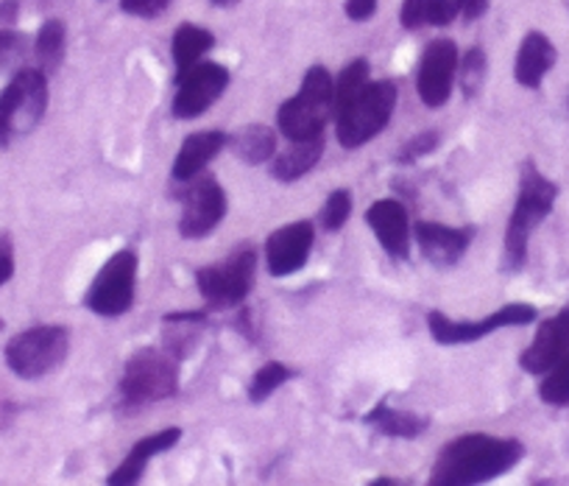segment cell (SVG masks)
Listing matches in <instances>:
<instances>
[{"mask_svg": "<svg viewBox=\"0 0 569 486\" xmlns=\"http://www.w3.org/2000/svg\"><path fill=\"white\" fill-rule=\"evenodd\" d=\"M552 65H556V46H552L541 31H530L522 40V46H519L513 76H517L519 85L528 87V90H539L547 70H550Z\"/></svg>", "mask_w": 569, "mask_h": 486, "instance_id": "19", "label": "cell"}, {"mask_svg": "<svg viewBox=\"0 0 569 486\" xmlns=\"http://www.w3.org/2000/svg\"><path fill=\"white\" fill-rule=\"evenodd\" d=\"M461 14V0H427V23L450 26Z\"/></svg>", "mask_w": 569, "mask_h": 486, "instance_id": "33", "label": "cell"}, {"mask_svg": "<svg viewBox=\"0 0 569 486\" xmlns=\"http://www.w3.org/2000/svg\"><path fill=\"white\" fill-rule=\"evenodd\" d=\"M569 355V305L558 310L552 319L541 321L533 341L519 358V367L528 375H547L558 360Z\"/></svg>", "mask_w": 569, "mask_h": 486, "instance_id": "15", "label": "cell"}, {"mask_svg": "<svg viewBox=\"0 0 569 486\" xmlns=\"http://www.w3.org/2000/svg\"><path fill=\"white\" fill-rule=\"evenodd\" d=\"M37 62L42 73H57V68L64 59V23L62 20H48L37 34Z\"/></svg>", "mask_w": 569, "mask_h": 486, "instance_id": "25", "label": "cell"}, {"mask_svg": "<svg viewBox=\"0 0 569 486\" xmlns=\"http://www.w3.org/2000/svg\"><path fill=\"white\" fill-rule=\"evenodd\" d=\"M14 18H18V3H14V0H7V3L0 7V20H7V23H12Z\"/></svg>", "mask_w": 569, "mask_h": 486, "instance_id": "39", "label": "cell"}, {"mask_svg": "<svg viewBox=\"0 0 569 486\" xmlns=\"http://www.w3.org/2000/svg\"><path fill=\"white\" fill-rule=\"evenodd\" d=\"M257 252L251 247H240L223 264L207 266L196 271V286L212 310L238 308L254 288Z\"/></svg>", "mask_w": 569, "mask_h": 486, "instance_id": "8", "label": "cell"}, {"mask_svg": "<svg viewBox=\"0 0 569 486\" xmlns=\"http://www.w3.org/2000/svg\"><path fill=\"white\" fill-rule=\"evenodd\" d=\"M70 349L68 327L40 325L20 333L7 344V364L18 378L37 380L62 367Z\"/></svg>", "mask_w": 569, "mask_h": 486, "instance_id": "7", "label": "cell"}, {"mask_svg": "<svg viewBox=\"0 0 569 486\" xmlns=\"http://www.w3.org/2000/svg\"><path fill=\"white\" fill-rule=\"evenodd\" d=\"M366 425H371L375 430H380L382 436H397V439H416L427 430L430 419L419 417V414L399 411V408H388L386 403L375 408V411L366 414Z\"/></svg>", "mask_w": 569, "mask_h": 486, "instance_id": "23", "label": "cell"}, {"mask_svg": "<svg viewBox=\"0 0 569 486\" xmlns=\"http://www.w3.org/2000/svg\"><path fill=\"white\" fill-rule=\"evenodd\" d=\"M343 12H347V18L355 20V23H363V20H369L371 14L377 12V0H347Z\"/></svg>", "mask_w": 569, "mask_h": 486, "instance_id": "36", "label": "cell"}, {"mask_svg": "<svg viewBox=\"0 0 569 486\" xmlns=\"http://www.w3.org/2000/svg\"><path fill=\"white\" fill-rule=\"evenodd\" d=\"M179 367L177 355L160 349H140L126 360L120 378V397L123 406L140 408L146 403H160L177 395Z\"/></svg>", "mask_w": 569, "mask_h": 486, "instance_id": "6", "label": "cell"}, {"mask_svg": "<svg viewBox=\"0 0 569 486\" xmlns=\"http://www.w3.org/2000/svg\"><path fill=\"white\" fill-rule=\"evenodd\" d=\"M486 12H489V0H461V14L463 20H469V23L478 20L480 14Z\"/></svg>", "mask_w": 569, "mask_h": 486, "instance_id": "38", "label": "cell"}, {"mask_svg": "<svg viewBox=\"0 0 569 486\" xmlns=\"http://www.w3.org/2000/svg\"><path fill=\"white\" fill-rule=\"evenodd\" d=\"M227 146V135L223 132H196L184 138L182 149H179L177 160H173V182H188V179L199 177L207 168V162Z\"/></svg>", "mask_w": 569, "mask_h": 486, "instance_id": "20", "label": "cell"}, {"mask_svg": "<svg viewBox=\"0 0 569 486\" xmlns=\"http://www.w3.org/2000/svg\"><path fill=\"white\" fill-rule=\"evenodd\" d=\"M352 216V194L347 188L332 190L330 199L325 201V210H321V224H325L327 232H338L343 224Z\"/></svg>", "mask_w": 569, "mask_h": 486, "instance_id": "30", "label": "cell"}, {"mask_svg": "<svg viewBox=\"0 0 569 486\" xmlns=\"http://www.w3.org/2000/svg\"><path fill=\"white\" fill-rule=\"evenodd\" d=\"M399 101V87L393 81H369L352 103L336 112V135L343 149H360L388 127Z\"/></svg>", "mask_w": 569, "mask_h": 486, "instance_id": "4", "label": "cell"}, {"mask_svg": "<svg viewBox=\"0 0 569 486\" xmlns=\"http://www.w3.org/2000/svg\"><path fill=\"white\" fill-rule=\"evenodd\" d=\"M12 275H14L12 244H9L7 235H0V286L12 280Z\"/></svg>", "mask_w": 569, "mask_h": 486, "instance_id": "37", "label": "cell"}, {"mask_svg": "<svg viewBox=\"0 0 569 486\" xmlns=\"http://www.w3.org/2000/svg\"><path fill=\"white\" fill-rule=\"evenodd\" d=\"M229 87V70L218 62H199L177 76L173 118L193 120L204 115Z\"/></svg>", "mask_w": 569, "mask_h": 486, "instance_id": "12", "label": "cell"}, {"mask_svg": "<svg viewBox=\"0 0 569 486\" xmlns=\"http://www.w3.org/2000/svg\"><path fill=\"white\" fill-rule=\"evenodd\" d=\"M413 235L425 260H430L436 269H452L467 255L475 238V227H445V224L419 221L413 227Z\"/></svg>", "mask_w": 569, "mask_h": 486, "instance_id": "16", "label": "cell"}, {"mask_svg": "<svg viewBox=\"0 0 569 486\" xmlns=\"http://www.w3.org/2000/svg\"><path fill=\"white\" fill-rule=\"evenodd\" d=\"M539 397L547 406H569V355L563 360H558L556 367L547 373V378L541 380Z\"/></svg>", "mask_w": 569, "mask_h": 486, "instance_id": "28", "label": "cell"}, {"mask_svg": "<svg viewBox=\"0 0 569 486\" xmlns=\"http://www.w3.org/2000/svg\"><path fill=\"white\" fill-rule=\"evenodd\" d=\"M366 85H369V62L366 59H355V62H349L341 70V76L336 81V112L347 107V103H352Z\"/></svg>", "mask_w": 569, "mask_h": 486, "instance_id": "27", "label": "cell"}, {"mask_svg": "<svg viewBox=\"0 0 569 486\" xmlns=\"http://www.w3.org/2000/svg\"><path fill=\"white\" fill-rule=\"evenodd\" d=\"M171 0H120V9L126 14H134V18H157L168 9Z\"/></svg>", "mask_w": 569, "mask_h": 486, "instance_id": "34", "label": "cell"}, {"mask_svg": "<svg viewBox=\"0 0 569 486\" xmlns=\"http://www.w3.org/2000/svg\"><path fill=\"white\" fill-rule=\"evenodd\" d=\"M0 330H3V319H0Z\"/></svg>", "mask_w": 569, "mask_h": 486, "instance_id": "42", "label": "cell"}, {"mask_svg": "<svg viewBox=\"0 0 569 486\" xmlns=\"http://www.w3.org/2000/svg\"><path fill=\"white\" fill-rule=\"evenodd\" d=\"M227 146L246 166H262V162L277 155V132L260 127V123H251V127L238 129L234 135H227Z\"/></svg>", "mask_w": 569, "mask_h": 486, "instance_id": "22", "label": "cell"}, {"mask_svg": "<svg viewBox=\"0 0 569 486\" xmlns=\"http://www.w3.org/2000/svg\"><path fill=\"white\" fill-rule=\"evenodd\" d=\"M536 316H539V310H536L533 305H525V302L506 305V308H500L497 314L486 316V319H480V321H456V319H450V316L433 310V314L427 316V327H430V333H433L436 341L445 344V347H452V344L480 341V338L489 336V333H495V330H500V327L530 325V321H536Z\"/></svg>", "mask_w": 569, "mask_h": 486, "instance_id": "11", "label": "cell"}, {"mask_svg": "<svg viewBox=\"0 0 569 486\" xmlns=\"http://www.w3.org/2000/svg\"><path fill=\"white\" fill-rule=\"evenodd\" d=\"M525 456V445L517 439H500L486 434H463L447 442L433 462V486H475L500 478L517 467Z\"/></svg>", "mask_w": 569, "mask_h": 486, "instance_id": "1", "label": "cell"}, {"mask_svg": "<svg viewBox=\"0 0 569 486\" xmlns=\"http://www.w3.org/2000/svg\"><path fill=\"white\" fill-rule=\"evenodd\" d=\"M486 68H489V62H486L483 48H469V51L463 53V59H458L463 96H478L480 85L486 81Z\"/></svg>", "mask_w": 569, "mask_h": 486, "instance_id": "29", "label": "cell"}, {"mask_svg": "<svg viewBox=\"0 0 569 486\" xmlns=\"http://www.w3.org/2000/svg\"><path fill=\"white\" fill-rule=\"evenodd\" d=\"M212 46H216V37H212L207 29H201V26H193V23L179 26V31L173 34V42H171L173 62H177V76L184 73L188 68H193V65H199V59L204 57Z\"/></svg>", "mask_w": 569, "mask_h": 486, "instance_id": "24", "label": "cell"}, {"mask_svg": "<svg viewBox=\"0 0 569 486\" xmlns=\"http://www.w3.org/2000/svg\"><path fill=\"white\" fill-rule=\"evenodd\" d=\"M371 232L391 258L405 260L410 255V221L408 210L397 199H380L366 210Z\"/></svg>", "mask_w": 569, "mask_h": 486, "instance_id": "17", "label": "cell"}, {"mask_svg": "<svg viewBox=\"0 0 569 486\" xmlns=\"http://www.w3.org/2000/svg\"><path fill=\"white\" fill-rule=\"evenodd\" d=\"M291 378H293V369H288L284 364H279V360H268V364H262V367L257 369L254 378H251L249 400L260 406V403H266L279 386H284Z\"/></svg>", "mask_w": 569, "mask_h": 486, "instance_id": "26", "label": "cell"}, {"mask_svg": "<svg viewBox=\"0 0 569 486\" xmlns=\"http://www.w3.org/2000/svg\"><path fill=\"white\" fill-rule=\"evenodd\" d=\"M26 53V37L18 31H0V70L12 68Z\"/></svg>", "mask_w": 569, "mask_h": 486, "instance_id": "32", "label": "cell"}, {"mask_svg": "<svg viewBox=\"0 0 569 486\" xmlns=\"http://www.w3.org/2000/svg\"><path fill=\"white\" fill-rule=\"evenodd\" d=\"M48 109V73L40 68H23L0 92V146L34 132Z\"/></svg>", "mask_w": 569, "mask_h": 486, "instance_id": "5", "label": "cell"}, {"mask_svg": "<svg viewBox=\"0 0 569 486\" xmlns=\"http://www.w3.org/2000/svg\"><path fill=\"white\" fill-rule=\"evenodd\" d=\"M336 115V81L330 70L313 65L305 73L302 87L293 98L279 107L277 127L284 135V140H308L316 135H325V127Z\"/></svg>", "mask_w": 569, "mask_h": 486, "instance_id": "3", "label": "cell"}, {"mask_svg": "<svg viewBox=\"0 0 569 486\" xmlns=\"http://www.w3.org/2000/svg\"><path fill=\"white\" fill-rule=\"evenodd\" d=\"M316 229L310 221L288 224L279 227L277 232L268 235L266 240V266L271 277H291L299 269H305L313 249Z\"/></svg>", "mask_w": 569, "mask_h": 486, "instance_id": "14", "label": "cell"}, {"mask_svg": "<svg viewBox=\"0 0 569 486\" xmlns=\"http://www.w3.org/2000/svg\"><path fill=\"white\" fill-rule=\"evenodd\" d=\"M212 3H216V7H234L238 0H212Z\"/></svg>", "mask_w": 569, "mask_h": 486, "instance_id": "41", "label": "cell"}, {"mask_svg": "<svg viewBox=\"0 0 569 486\" xmlns=\"http://www.w3.org/2000/svg\"><path fill=\"white\" fill-rule=\"evenodd\" d=\"M458 46L452 40H433L425 48L416 73V90L425 107L439 109L450 101L458 73Z\"/></svg>", "mask_w": 569, "mask_h": 486, "instance_id": "13", "label": "cell"}, {"mask_svg": "<svg viewBox=\"0 0 569 486\" xmlns=\"http://www.w3.org/2000/svg\"><path fill=\"white\" fill-rule=\"evenodd\" d=\"M402 484V480H397V478H375L371 480V486H399Z\"/></svg>", "mask_w": 569, "mask_h": 486, "instance_id": "40", "label": "cell"}, {"mask_svg": "<svg viewBox=\"0 0 569 486\" xmlns=\"http://www.w3.org/2000/svg\"><path fill=\"white\" fill-rule=\"evenodd\" d=\"M399 20L408 31H416L421 23H427V0H405Z\"/></svg>", "mask_w": 569, "mask_h": 486, "instance_id": "35", "label": "cell"}, {"mask_svg": "<svg viewBox=\"0 0 569 486\" xmlns=\"http://www.w3.org/2000/svg\"><path fill=\"white\" fill-rule=\"evenodd\" d=\"M436 149H439V132H425V135H419V138H410L408 143L399 149L397 162L410 166V162H416L419 157L430 155V151H436Z\"/></svg>", "mask_w": 569, "mask_h": 486, "instance_id": "31", "label": "cell"}, {"mask_svg": "<svg viewBox=\"0 0 569 486\" xmlns=\"http://www.w3.org/2000/svg\"><path fill=\"white\" fill-rule=\"evenodd\" d=\"M321 155H325V135H316V138L308 140H293L291 149L282 151L277 162H273V177L284 185L297 182L305 173L313 171Z\"/></svg>", "mask_w": 569, "mask_h": 486, "instance_id": "21", "label": "cell"}, {"mask_svg": "<svg viewBox=\"0 0 569 486\" xmlns=\"http://www.w3.org/2000/svg\"><path fill=\"white\" fill-rule=\"evenodd\" d=\"M558 199V185L550 182L533 160L522 166V179H519L517 207L506 227V255H502V269L519 271L528 260V244L533 229L552 212V205Z\"/></svg>", "mask_w": 569, "mask_h": 486, "instance_id": "2", "label": "cell"}, {"mask_svg": "<svg viewBox=\"0 0 569 486\" xmlns=\"http://www.w3.org/2000/svg\"><path fill=\"white\" fill-rule=\"evenodd\" d=\"M137 286V255L131 249H120L103 264L98 277L92 280L84 302L87 308L103 319H118L134 305Z\"/></svg>", "mask_w": 569, "mask_h": 486, "instance_id": "9", "label": "cell"}, {"mask_svg": "<svg viewBox=\"0 0 569 486\" xmlns=\"http://www.w3.org/2000/svg\"><path fill=\"white\" fill-rule=\"evenodd\" d=\"M179 439H182V430H179V428L157 430V434L140 439L134 447H131L129 456L123 458V464H120V467L114 469L112 475H109L107 484L109 486L137 484V480H140V475H142V469H146V464H149L154 456H160V453L171 450V447L177 445Z\"/></svg>", "mask_w": 569, "mask_h": 486, "instance_id": "18", "label": "cell"}, {"mask_svg": "<svg viewBox=\"0 0 569 486\" xmlns=\"http://www.w3.org/2000/svg\"><path fill=\"white\" fill-rule=\"evenodd\" d=\"M177 185H182L177 190V196L182 199L179 232L188 240L207 238L223 221V216H227V194H223L221 182L216 177H210V173L201 171L199 177Z\"/></svg>", "mask_w": 569, "mask_h": 486, "instance_id": "10", "label": "cell"}]
</instances>
